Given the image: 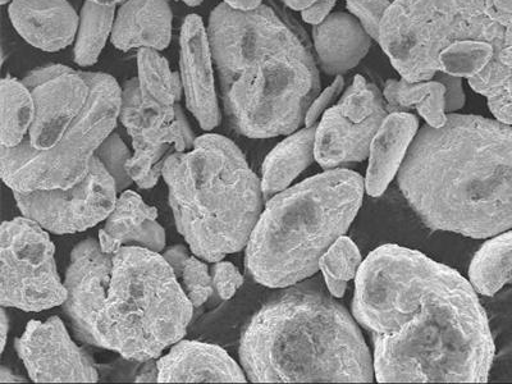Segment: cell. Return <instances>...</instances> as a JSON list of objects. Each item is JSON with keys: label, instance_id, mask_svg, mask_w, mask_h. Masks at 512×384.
<instances>
[{"label": "cell", "instance_id": "d6a6232c", "mask_svg": "<svg viewBox=\"0 0 512 384\" xmlns=\"http://www.w3.org/2000/svg\"><path fill=\"white\" fill-rule=\"evenodd\" d=\"M214 291L219 300L227 301L235 296L239 288L244 285L245 278L239 269L230 262L213 263L210 267Z\"/></svg>", "mask_w": 512, "mask_h": 384}, {"label": "cell", "instance_id": "f6af8a7d", "mask_svg": "<svg viewBox=\"0 0 512 384\" xmlns=\"http://www.w3.org/2000/svg\"><path fill=\"white\" fill-rule=\"evenodd\" d=\"M12 0H0V3L3 4V6H6V4L11 3Z\"/></svg>", "mask_w": 512, "mask_h": 384}, {"label": "cell", "instance_id": "bcb514c9", "mask_svg": "<svg viewBox=\"0 0 512 384\" xmlns=\"http://www.w3.org/2000/svg\"><path fill=\"white\" fill-rule=\"evenodd\" d=\"M391 2L393 3V2H395V0H391Z\"/></svg>", "mask_w": 512, "mask_h": 384}, {"label": "cell", "instance_id": "ba28073f", "mask_svg": "<svg viewBox=\"0 0 512 384\" xmlns=\"http://www.w3.org/2000/svg\"><path fill=\"white\" fill-rule=\"evenodd\" d=\"M84 75L91 91L81 113L32 123L16 148L0 146V175L12 191L66 190L88 176L96 149L120 121L122 88L108 73Z\"/></svg>", "mask_w": 512, "mask_h": 384}, {"label": "cell", "instance_id": "2e32d148", "mask_svg": "<svg viewBox=\"0 0 512 384\" xmlns=\"http://www.w3.org/2000/svg\"><path fill=\"white\" fill-rule=\"evenodd\" d=\"M180 47L186 107L199 122L201 130L213 131L221 125L222 114L214 80V59L203 18L198 15L186 17L181 29Z\"/></svg>", "mask_w": 512, "mask_h": 384}, {"label": "cell", "instance_id": "52a82bcc", "mask_svg": "<svg viewBox=\"0 0 512 384\" xmlns=\"http://www.w3.org/2000/svg\"><path fill=\"white\" fill-rule=\"evenodd\" d=\"M364 190L359 173L337 168L274 195L246 245V273L269 288L313 277L320 258L358 216Z\"/></svg>", "mask_w": 512, "mask_h": 384}, {"label": "cell", "instance_id": "3957f363", "mask_svg": "<svg viewBox=\"0 0 512 384\" xmlns=\"http://www.w3.org/2000/svg\"><path fill=\"white\" fill-rule=\"evenodd\" d=\"M397 182L433 231L489 239L512 230V126L448 113L416 134Z\"/></svg>", "mask_w": 512, "mask_h": 384}, {"label": "cell", "instance_id": "6da1fadb", "mask_svg": "<svg viewBox=\"0 0 512 384\" xmlns=\"http://www.w3.org/2000/svg\"><path fill=\"white\" fill-rule=\"evenodd\" d=\"M352 315L372 337L379 383H486L496 356L472 283L405 246H379L356 274Z\"/></svg>", "mask_w": 512, "mask_h": 384}, {"label": "cell", "instance_id": "7c38bea8", "mask_svg": "<svg viewBox=\"0 0 512 384\" xmlns=\"http://www.w3.org/2000/svg\"><path fill=\"white\" fill-rule=\"evenodd\" d=\"M120 121L134 146L127 172L140 189H152L158 184L169 154L194 148V131L181 105L177 103L167 109L145 108L137 77L123 84Z\"/></svg>", "mask_w": 512, "mask_h": 384}, {"label": "cell", "instance_id": "4fadbf2b", "mask_svg": "<svg viewBox=\"0 0 512 384\" xmlns=\"http://www.w3.org/2000/svg\"><path fill=\"white\" fill-rule=\"evenodd\" d=\"M390 109L383 93L358 75L340 102L322 116L315 134V160L326 171L369 158L370 145Z\"/></svg>", "mask_w": 512, "mask_h": 384}, {"label": "cell", "instance_id": "30bf717a", "mask_svg": "<svg viewBox=\"0 0 512 384\" xmlns=\"http://www.w3.org/2000/svg\"><path fill=\"white\" fill-rule=\"evenodd\" d=\"M0 304L43 312L66 303L68 291L57 271L49 232L27 217L2 224Z\"/></svg>", "mask_w": 512, "mask_h": 384}, {"label": "cell", "instance_id": "cb8c5ba5", "mask_svg": "<svg viewBox=\"0 0 512 384\" xmlns=\"http://www.w3.org/2000/svg\"><path fill=\"white\" fill-rule=\"evenodd\" d=\"M445 85L438 80H390L383 96L390 112H409L416 109L428 126L440 128L447 121Z\"/></svg>", "mask_w": 512, "mask_h": 384}, {"label": "cell", "instance_id": "4dcf8cb0", "mask_svg": "<svg viewBox=\"0 0 512 384\" xmlns=\"http://www.w3.org/2000/svg\"><path fill=\"white\" fill-rule=\"evenodd\" d=\"M181 286L189 297L194 310L200 309L216 295L212 276H210V268L207 264L201 262L196 255L187 259L184 274L181 278Z\"/></svg>", "mask_w": 512, "mask_h": 384}, {"label": "cell", "instance_id": "484cf974", "mask_svg": "<svg viewBox=\"0 0 512 384\" xmlns=\"http://www.w3.org/2000/svg\"><path fill=\"white\" fill-rule=\"evenodd\" d=\"M137 70L145 108L167 109L180 102L184 93L181 76L171 70L158 50L141 48L137 53Z\"/></svg>", "mask_w": 512, "mask_h": 384}, {"label": "cell", "instance_id": "b9f144b4", "mask_svg": "<svg viewBox=\"0 0 512 384\" xmlns=\"http://www.w3.org/2000/svg\"><path fill=\"white\" fill-rule=\"evenodd\" d=\"M288 8L294 9V11L303 12L304 9L312 7L313 4L322 2V0H283Z\"/></svg>", "mask_w": 512, "mask_h": 384}, {"label": "cell", "instance_id": "9c48e42d", "mask_svg": "<svg viewBox=\"0 0 512 384\" xmlns=\"http://www.w3.org/2000/svg\"><path fill=\"white\" fill-rule=\"evenodd\" d=\"M317 64L303 41L268 54L222 89L230 126L249 139L291 135L319 95Z\"/></svg>", "mask_w": 512, "mask_h": 384}, {"label": "cell", "instance_id": "8992f818", "mask_svg": "<svg viewBox=\"0 0 512 384\" xmlns=\"http://www.w3.org/2000/svg\"><path fill=\"white\" fill-rule=\"evenodd\" d=\"M162 177L177 231L191 253L208 263L239 253L262 216V181L228 137H196L189 152L164 160Z\"/></svg>", "mask_w": 512, "mask_h": 384}, {"label": "cell", "instance_id": "ac0fdd59", "mask_svg": "<svg viewBox=\"0 0 512 384\" xmlns=\"http://www.w3.org/2000/svg\"><path fill=\"white\" fill-rule=\"evenodd\" d=\"M159 383H245L244 369L222 347L181 340L157 360Z\"/></svg>", "mask_w": 512, "mask_h": 384}, {"label": "cell", "instance_id": "f35d334b", "mask_svg": "<svg viewBox=\"0 0 512 384\" xmlns=\"http://www.w3.org/2000/svg\"><path fill=\"white\" fill-rule=\"evenodd\" d=\"M6 309V306H2V308H0V331H2V349H0V352H2V354L4 349H6L8 331L9 327H11Z\"/></svg>", "mask_w": 512, "mask_h": 384}, {"label": "cell", "instance_id": "e575fe53", "mask_svg": "<svg viewBox=\"0 0 512 384\" xmlns=\"http://www.w3.org/2000/svg\"><path fill=\"white\" fill-rule=\"evenodd\" d=\"M433 79L441 81L442 84L445 85L447 114L460 111V109L463 108L465 104V94L461 77L451 76L447 75V73L440 72L437 73Z\"/></svg>", "mask_w": 512, "mask_h": 384}, {"label": "cell", "instance_id": "f546056e", "mask_svg": "<svg viewBox=\"0 0 512 384\" xmlns=\"http://www.w3.org/2000/svg\"><path fill=\"white\" fill-rule=\"evenodd\" d=\"M95 155L103 163L109 175L113 177L114 182H116L118 195L126 191L131 185H134V180H132V177L127 172V163L131 159L132 154L130 149L127 148L125 141L121 139L117 132H112L100 144L99 148L96 149Z\"/></svg>", "mask_w": 512, "mask_h": 384}, {"label": "cell", "instance_id": "7a4b0ae2", "mask_svg": "<svg viewBox=\"0 0 512 384\" xmlns=\"http://www.w3.org/2000/svg\"><path fill=\"white\" fill-rule=\"evenodd\" d=\"M64 286L75 336L140 363L181 341L194 314L166 259L148 249L104 253L99 240H84L72 250Z\"/></svg>", "mask_w": 512, "mask_h": 384}, {"label": "cell", "instance_id": "d6986e66", "mask_svg": "<svg viewBox=\"0 0 512 384\" xmlns=\"http://www.w3.org/2000/svg\"><path fill=\"white\" fill-rule=\"evenodd\" d=\"M158 209L150 207L137 192L126 190L118 196L116 207L99 231V244L104 253L121 248H143L163 253L166 231L157 222Z\"/></svg>", "mask_w": 512, "mask_h": 384}, {"label": "cell", "instance_id": "74e56055", "mask_svg": "<svg viewBox=\"0 0 512 384\" xmlns=\"http://www.w3.org/2000/svg\"><path fill=\"white\" fill-rule=\"evenodd\" d=\"M158 359H152L141 363L137 370L135 382H158Z\"/></svg>", "mask_w": 512, "mask_h": 384}, {"label": "cell", "instance_id": "277c9868", "mask_svg": "<svg viewBox=\"0 0 512 384\" xmlns=\"http://www.w3.org/2000/svg\"><path fill=\"white\" fill-rule=\"evenodd\" d=\"M378 43L402 79H466L512 126V0H395Z\"/></svg>", "mask_w": 512, "mask_h": 384}, {"label": "cell", "instance_id": "83f0119b", "mask_svg": "<svg viewBox=\"0 0 512 384\" xmlns=\"http://www.w3.org/2000/svg\"><path fill=\"white\" fill-rule=\"evenodd\" d=\"M116 15V7L100 6L85 0L73 50L76 64L90 67L99 61L109 36H112Z\"/></svg>", "mask_w": 512, "mask_h": 384}, {"label": "cell", "instance_id": "ffe728a7", "mask_svg": "<svg viewBox=\"0 0 512 384\" xmlns=\"http://www.w3.org/2000/svg\"><path fill=\"white\" fill-rule=\"evenodd\" d=\"M419 131V121L409 112H391L370 145L365 191L373 198L384 194L399 173Z\"/></svg>", "mask_w": 512, "mask_h": 384}, {"label": "cell", "instance_id": "5b68a950", "mask_svg": "<svg viewBox=\"0 0 512 384\" xmlns=\"http://www.w3.org/2000/svg\"><path fill=\"white\" fill-rule=\"evenodd\" d=\"M240 364L250 382L374 381V363L354 315L318 280L282 288L246 324Z\"/></svg>", "mask_w": 512, "mask_h": 384}, {"label": "cell", "instance_id": "ab89813d", "mask_svg": "<svg viewBox=\"0 0 512 384\" xmlns=\"http://www.w3.org/2000/svg\"><path fill=\"white\" fill-rule=\"evenodd\" d=\"M0 382L2 383H20V382H27V379L22 376H17L16 373L12 372V369H9L7 367H0Z\"/></svg>", "mask_w": 512, "mask_h": 384}, {"label": "cell", "instance_id": "44dd1931", "mask_svg": "<svg viewBox=\"0 0 512 384\" xmlns=\"http://www.w3.org/2000/svg\"><path fill=\"white\" fill-rule=\"evenodd\" d=\"M172 21L168 0H126L114 20L112 43L122 52L136 48L162 52L171 44Z\"/></svg>", "mask_w": 512, "mask_h": 384}, {"label": "cell", "instance_id": "60d3db41", "mask_svg": "<svg viewBox=\"0 0 512 384\" xmlns=\"http://www.w3.org/2000/svg\"><path fill=\"white\" fill-rule=\"evenodd\" d=\"M228 6L239 9H253L263 4V0H224Z\"/></svg>", "mask_w": 512, "mask_h": 384}, {"label": "cell", "instance_id": "4316f807", "mask_svg": "<svg viewBox=\"0 0 512 384\" xmlns=\"http://www.w3.org/2000/svg\"><path fill=\"white\" fill-rule=\"evenodd\" d=\"M0 146L16 148L24 141L34 121L35 104L31 91L22 81L4 77L0 86Z\"/></svg>", "mask_w": 512, "mask_h": 384}, {"label": "cell", "instance_id": "d590c367", "mask_svg": "<svg viewBox=\"0 0 512 384\" xmlns=\"http://www.w3.org/2000/svg\"><path fill=\"white\" fill-rule=\"evenodd\" d=\"M190 251V248H187L185 245H176L162 254L169 267L175 272L178 281H181L182 274H184L187 259L191 256Z\"/></svg>", "mask_w": 512, "mask_h": 384}, {"label": "cell", "instance_id": "836d02e7", "mask_svg": "<svg viewBox=\"0 0 512 384\" xmlns=\"http://www.w3.org/2000/svg\"><path fill=\"white\" fill-rule=\"evenodd\" d=\"M344 86V77L337 76L335 82L315 98L308 112H306L304 123L306 127L315 126V123L323 116L324 112L332 107V103L335 102L337 96L342 93Z\"/></svg>", "mask_w": 512, "mask_h": 384}, {"label": "cell", "instance_id": "d4e9b609", "mask_svg": "<svg viewBox=\"0 0 512 384\" xmlns=\"http://www.w3.org/2000/svg\"><path fill=\"white\" fill-rule=\"evenodd\" d=\"M469 282L477 294L487 297L512 285V230L484 242L470 263Z\"/></svg>", "mask_w": 512, "mask_h": 384}, {"label": "cell", "instance_id": "ee69618b", "mask_svg": "<svg viewBox=\"0 0 512 384\" xmlns=\"http://www.w3.org/2000/svg\"><path fill=\"white\" fill-rule=\"evenodd\" d=\"M177 2L185 3L189 7H198L204 0H177Z\"/></svg>", "mask_w": 512, "mask_h": 384}, {"label": "cell", "instance_id": "8fae6325", "mask_svg": "<svg viewBox=\"0 0 512 384\" xmlns=\"http://www.w3.org/2000/svg\"><path fill=\"white\" fill-rule=\"evenodd\" d=\"M208 38L221 89L258 59L303 39L271 7L239 9L218 4L209 17Z\"/></svg>", "mask_w": 512, "mask_h": 384}, {"label": "cell", "instance_id": "8d00e7d4", "mask_svg": "<svg viewBox=\"0 0 512 384\" xmlns=\"http://www.w3.org/2000/svg\"><path fill=\"white\" fill-rule=\"evenodd\" d=\"M336 2L337 0H322V2L313 4L312 7L304 9V11L301 12V16H303V20L306 24L317 26L322 24V22L331 15V11L333 7H335Z\"/></svg>", "mask_w": 512, "mask_h": 384}, {"label": "cell", "instance_id": "603a6c76", "mask_svg": "<svg viewBox=\"0 0 512 384\" xmlns=\"http://www.w3.org/2000/svg\"><path fill=\"white\" fill-rule=\"evenodd\" d=\"M317 125L296 131L267 155L262 169L265 203L290 187L315 160Z\"/></svg>", "mask_w": 512, "mask_h": 384}, {"label": "cell", "instance_id": "9a60e30c", "mask_svg": "<svg viewBox=\"0 0 512 384\" xmlns=\"http://www.w3.org/2000/svg\"><path fill=\"white\" fill-rule=\"evenodd\" d=\"M15 349L36 383H93L100 381L98 365L72 341L62 319L30 320Z\"/></svg>", "mask_w": 512, "mask_h": 384}, {"label": "cell", "instance_id": "7402d4cb", "mask_svg": "<svg viewBox=\"0 0 512 384\" xmlns=\"http://www.w3.org/2000/svg\"><path fill=\"white\" fill-rule=\"evenodd\" d=\"M372 38L354 16L332 13L313 29L315 52L327 75L341 76L367 56Z\"/></svg>", "mask_w": 512, "mask_h": 384}, {"label": "cell", "instance_id": "7bdbcfd3", "mask_svg": "<svg viewBox=\"0 0 512 384\" xmlns=\"http://www.w3.org/2000/svg\"><path fill=\"white\" fill-rule=\"evenodd\" d=\"M90 2L100 4V6L116 7L118 4L125 3L126 0H90Z\"/></svg>", "mask_w": 512, "mask_h": 384}, {"label": "cell", "instance_id": "f1b7e54d", "mask_svg": "<svg viewBox=\"0 0 512 384\" xmlns=\"http://www.w3.org/2000/svg\"><path fill=\"white\" fill-rule=\"evenodd\" d=\"M363 264L358 246L349 237L341 236L319 260L328 291L333 297L345 296L347 282L354 280Z\"/></svg>", "mask_w": 512, "mask_h": 384}, {"label": "cell", "instance_id": "1f68e13d", "mask_svg": "<svg viewBox=\"0 0 512 384\" xmlns=\"http://www.w3.org/2000/svg\"><path fill=\"white\" fill-rule=\"evenodd\" d=\"M346 3L370 38L378 41L384 17L392 6L391 0H346Z\"/></svg>", "mask_w": 512, "mask_h": 384}, {"label": "cell", "instance_id": "e0dca14e", "mask_svg": "<svg viewBox=\"0 0 512 384\" xmlns=\"http://www.w3.org/2000/svg\"><path fill=\"white\" fill-rule=\"evenodd\" d=\"M8 16L26 43L48 53L70 47L79 30L80 16L68 0H12Z\"/></svg>", "mask_w": 512, "mask_h": 384}, {"label": "cell", "instance_id": "5bb4252c", "mask_svg": "<svg viewBox=\"0 0 512 384\" xmlns=\"http://www.w3.org/2000/svg\"><path fill=\"white\" fill-rule=\"evenodd\" d=\"M113 177L94 155L88 176L70 189L13 191L22 216L53 235L84 232L105 221L117 203Z\"/></svg>", "mask_w": 512, "mask_h": 384}]
</instances>
